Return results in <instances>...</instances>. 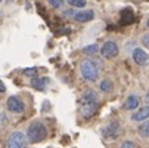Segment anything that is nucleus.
I'll list each match as a JSON object with an SVG mask.
<instances>
[{
	"label": "nucleus",
	"instance_id": "f257e3e1",
	"mask_svg": "<svg viewBox=\"0 0 149 148\" xmlns=\"http://www.w3.org/2000/svg\"><path fill=\"white\" fill-rule=\"evenodd\" d=\"M46 135H47V129H46L45 123H41L38 120L33 121L27 129V138H28V142H31V144L43 141L46 138Z\"/></svg>",
	"mask_w": 149,
	"mask_h": 148
},
{
	"label": "nucleus",
	"instance_id": "f03ea898",
	"mask_svg": "<svg viewBox=\"0 0 149 148\" xmlns=\"http://www.w3.org/2000/svg\"><path fill=\"white\" fill-rule=\"evenodd\" d=\"M80 71H81V77L87 81H96L99 79V68L93 61L86 59L80 64Z\"/></svg>",
	"mask_w": 149,
	"mask_h": 148
},
{
	"label": "nucleus",
	"instance_id": "7ed1b4c3",
	"mask_svg": "<svg viewBox=\"0 0 149 148\" xmlns=\"http://www.w3.org/2000/svg\"><path fill=\"white\" fill-rule=\"evenodd\" d=\"M27 135H24L22 132H12L6 141V148H27Z\"/></svg>",
	"mask_w": 149,
	"mask_h": 148
},
{
	"label": "nucleus",
	"instance_id": "20e7f679",
	"mask_svg": "<svg viewBox=\"0 0 149 148\" xmlns=\"http://www.w3.org/2000/svg\"><path fill=\"white\" fill-rule=\"evenodd\" d=\"M6 108L10 113H24L25 105H24V101L19 96H9L6 101Z\"/></svg>",
	"mask_w": 149,
	"mask_h": 148
},
{
	"label": "nucleus",
	"instance_id": "39448f33",
	"mask_svg": "<svg viewBox=\"0 0 149 148\" xmlns=\"http://www.w3.org/2000/svg\"><path fill=\"white\" fill-rule=\"evenodd\" d=\"M118 52H120V49H118V45L115 43V41H106V43H103L102 48H100L102 56L103 58H108V59L115 58L118 55Z\"/></svg>",
	"mask_w": 149,
	"mask_h": 148
},
{
	"label": "nucleus",
	"instance_id": "423d86ee",
	"mask_svg": "<svg viewBox=\"0 0 149 148\" xmlns=\"http://www.w3.org/2000/svg\"><path fill=\"white\" fill-rule=\"evenodd\" d=\"M120 130H121L120 123L118 121H111L106 128L102 129V135H103L105 139H115L120 135Z\"/></svg>",
	"mask_w": 149,
	"mask_h": 148
},
{
	"label": "nucleus",
	"instance_id": "0eeeda50",
	"mask_svg": "<svg viewBox=\"0 0 149 148\" xmlns=\"http://www.w3.org/2000/svg\"><path fill=\"white\" fill-rule=\"evenodd\" d=\"M133 59H134V62L137 65H142V67H146V65H149V55L143 51V49H140V48H136V49H133Z\"/></svg>",
	"mask_w": 149,
	"mask_h": 148
},
{
	"label": "nucleus",
	"instance_id": "6e6552de",
	"mask_svg": "<svg viewBox=\"0 0 149 148\" xmlns=\"http://www.w3.org/2000/svg\"><path fill=\"white\" fill-rule=\"evenodd\" d=\"M97 111V104H83L81 107V116L84 119H90Z\"/></svg>",
	"mask_w": 149,
	"mask_h": 148
},
{
	"label": "nucleus",
	"instance_id": "1a4fd4ad",
	"mask_svg": "<svg viewBox=\"0 0 149 148\" xmlns=\"http://www.w3.org/2000/svg\"><path fill=\"white\" fill-rule=\"evenodd\" d=\"M95 18V12L93 11H81L75 15V21H78V22H89V21H92Z\"/></svg>",
	"mask_w": 149,
	"mask_h": 148
},
{
	"label": "nucleus",
	"instance_id": "9d476101",
	"mask_svg": "<svg viewBox=\"0 0 149 148\" xmlns=\"http://www.w3.org/2000/svg\"><path fill=\"white\" fill-rule=\"evenodd\" d=\"M81 101H83V104H97V93L95 90L89 89L83 93Z\"/></svg>",
	"mask_w": 149,
	"mask_h": 148
},
{
	"label": "nucleus",
	"instance_id": "9b49d317",
	"mask_svg": "<svg viewBox=\"0 0 149 148\" xmlns=\"http://www.w3.org/2000/svg\"><path fill=\"white\" fill-rule=\"evenodd\" d=\"M140 104V99L137 95H130L129 98L125 99V104H124V108L125 110H136Z\"/></svg>",
	"mask_w": 149,
	"mask_h": 148
},
{
	"label": "nucleus",
	"instance_id": "f8f14e48",
	"mask_svg": "<svg viewBox=\"0 0 149 148\" xmlns=\"http://www.w3.org/2000/svg\"><path fill=\"white\" fill-rule=\"evenodd\" d=\"M47 81L49 80L46 77H34V79H31V88H34L37 90H45Z\"/></svg>",
	"mask_w": 149,
	"mask_h": 148
},
{
	"label": "nucleus",
	"instance_id": "ddd939ff",
	"mask_svg": "<svg viewBox=\"0 0 149 148\" xmlns=\"http://www.w3.org/2000/svg\"><path fill=\"white\" fill-rule=\"evenodd\" d=\"M148 117H149V105H148V107H142L139 111H136L132 119L134 121H146Z\"/></svg>",
	"mask_w": 149,
	"mask_h": 148
},
{
	"label": "nucleus",
	"instance_id": "4468645a",
	"mask_svg": "<svg viewBox=\"0 0 149 148\" xmlns=\"http://www.w3.org/2000/svg\"><path fill=\"white\" fill-rule=\"evenodd\" d=\"M133 22V12L132 9H124L121 12V24H130Z\"/></svg>",
	"mask_w": 149,
	"mask_h": 148
},
{
	"label": "nucleus",
	"instance_id": "2eb2a0df",
	"mask_svg": "<svg viewBox=\"0 0 149 148\" xmlns=\"http://www.w3.org/2000/svg\"><path fill=\"white\" fill-rule=\"evenodd\" d=\"M139 135L142 138H149V120L143 121L140 126H139Z\"/></svg>",
	"mask_w": 149,
	"mask_h": 148
},
{
	"label": "nucleus",
	"instance_id": "dca6fc26",
	"mask_svg": "<svg viewBox=\"0 0 149 148\" xmlns=\"http://www.w3.org/2000/svg\"><path fill=\"white\" fill-rule=\"evenodd\" d=\"M112 88H114V84H112V81L109 79H105V80L100 81V90L102 92H111Z\"/></svg>",
	"mask_w": 149,
	"mask_h": 148
},
{
	"label": "nucleus",
	"instance_id": "f3484780",
	"mask_svg": "<svg viewBox=\"0 0 149 148\" xmlns=\"http://www.w3.org/2000/svg\"><path fill=\"white\" fill-rule=\"evenodd\" d=\"M97 52H100L99 48H97V45H89V46H84L83 48V53H86V55H95Z\"/></svg>",
	"mask_w": 149,
	"mask_h": 148
},
{
	"label": "nucleus",
	"instance_id": "a211bd4d",
	"mask_svg": "<svg viewBox=\"0 0 149 148\" xmlns=\"http://www.w3.org/2000/svg\"><path fill=\"white\" fill-rule=\"evenodd\" d=\"M68 5L71 8H84L87 5V0H68Z\"/></svg>",
	"mask_w": 149,
	"mask_h": 148
},
{
	"label": "nucleus",
	"instance_id": "6ab92c4d",
	"mask_svg": "<svg viewBox=\"0 0 149 148\" xmlns=\"http://www.w3.org/2000/svg\"><path fill=\"white\" fill-rule=\"evenodd\" d=\"M22 74L34 79V77H37V68H25V70H22Z\"/></svg>",
	"mask_w": 149,
	"mask_h": 148
},
{
	"label": "nucleus",
	"instance_id": "aec40b11",
	"mask_svg": "<svg viewBox=\"0 0 149 148\" xmlns=\"http://www.w3.org/2000/svg\"><path fill=\"white\" fill-rule=\"evenodd\" d=\"M47 2H49V5H50L52 8H55V9H59V8H62V5H63L62 0H47Z\"/></svg>",
	"mask_w": 149,
	"mask_h": 148
},
{
	"label": "nucleus",
	"instance_id": "412c9836",
	"mask_svg": "<svg viewBox=\"0 0 149 148\" xmlns=\"http://www.w3.org/2000/svg\"><path fill=\"white\" fill-rule=\"evenodd\" d=\"M140 41H142V45H143L146 49H149V33L143 34V36H142V39H140Z\"/></svg>",
	"mask_w": 149,
	"mask_h": 148
},
{
	"label": "nucleus",
	"instance_id": "4be33fe9",
	"mask_svg": "<svg viewBox=\"0 0 149 148\" xmlns=\"http://www.w3.org/2000/svg\"><path fill=\"white\" fill-rule=\"evenodd\" d=\"M120 148H137V147H136V144L133 141H124Z\"/></svg>",
	"mask_w": 149,
	"mask_h": 148
},
{
	"label": "nucleus",
	"instance_id": "5701e85b",
	"mask_svg": "<svg viewBox=\"0 0 149 148\" xmlns=\"http://www.w3.org/2000/svg\"><path fill=\"white\" fill-rule=\"evenodd\" d=\"M75 15H77V13H75V12L72 11V8H71V9H68V11H65V12H63V16H67V18H71V16H74V18H75Z\"/></svg>",
	"mask_w": 149,
	"mask_h": 148
},
{
	"label": "nucleus",
	"instance_id": "b1692460",
	"mask_svg": "<svg viewBox=\"0 0 149 148\" xmlns=\"http://www.w3.org/2000/svg\"><path fill=\"white\" fill-rule=\"evenodd\" d=\"M2 126H6V116H5V113H2Z\"/></svg>",
	"mask_w": 149,
	"mask_h": 148
},
{
	"label": "nucleus",
	"instance_id": "393cba45",
	"mask_svg": "<svg viewBox=\"0 0 149 148\" xmlns=\"http://www.w3.org/2000/svg\"><path fill=\"white\" fill-rule=\"evenodd\" d=\"M146 101H148V102H149V90H148V92H146Z\"/></svg>",
	"mask_w": 149,
	"mask_h": 148
},
{
	"label": "nucleus",
	"instance_id": "a878e982",
	"mask_svg": "<svg viewBox=\"0 0 149 148\" xmlns=\"http://www.w3.org/2000/svg\"><path fill=\"white\" fill-rule=\"evenodd\" d=\"M146 27H148V28H149V19H148V21H146Z\"/></svg>",
	"mask_w": 149,
	"mask_h": 148
},
{
	"label": "nucleus",
	"instance_id": "bb28decb",
	"mask_svg": "<svg viewBox=\"0 0 149 148\" xmlns=\"http://www.w3.org/2000/svg\"><path fill=\"white\" fill-rule=\"evenodd\" d=\"M2 2H3V0H2Z\"/></svg>",
	"mask_w": 149,
	"mask_h": 148
}]
</instances>
